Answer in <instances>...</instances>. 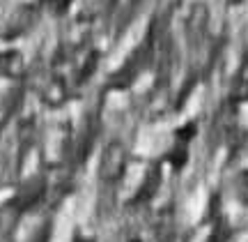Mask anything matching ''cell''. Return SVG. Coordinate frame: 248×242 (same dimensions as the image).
Masks as SVG:
<instances>
[{"instance_id": "cell-1", "label": "cell", "mask_w": 248, "mask_h": 242, "mask_svg": "<svg viewBox=\"0 0 248 242\" xmlns=\"http://www.w3.org/2000/svg\"><path fill=\"white\" fill-rule=\"evenodd\" d=\"M126 161H129V153H126L124 143L110 141L104 148L101 159H99V175H101V180L117 182L124 175V171H126Z\"/></svg>"}, {"instance_id": "cell-2", "label": "cell", "mask_w": 248, "mask_h": 242, "mask_svg": "<svg viewBox=\"0 0 248 242\" xmlns=\"http://www.w3.org/2000/svg\"><path fill=\"white\" fill-rule=\"evenodd\" d=\"M207 23H209V9L202 2H195L188 17H186V39L191 46H198L202 42L204 33H207Z\"/></svg>"}, {"instance_id": "cell-3", "label": "cell", "mask_w": 248, "mask_h": 242, "mask_svg": "<svg viewBox=\"0 0 248 242\" xmlns=\"http://www.w3.org/2000/svg\"><path fill=\"white\" fill-rule=\"evenodd\" d=\"M26 72V60H23V55L18 53V51H2L0 53V74L2 76H7V79H18V76H23Z\"/></svg>"}, {"instance_id": "cell-4", "label": "cell", "mask_w": 248, "mask_h": 242, "mask_svg": "<svg viewBox=\"0 0 248 242\" xmlns=\"http://www.w3.org/2000/svg\"><path fill=\"white\" fill-rule=\"evenodd\" d=\"M42 97L48 106H60L62 102L67 99V86H64V81L62 79H53L48 81L42 90Z\"/></svg>"}, {"instance_id": "cell-5", "label": "cell", "mask_w": 248, "mask_h": 242, "mask_svg": "<svg viewBox=\"0 0 248 242\" xmlns=\"http://www.w3.org/2000/svg\"><path fill=\"white\" fill-rule=\"evenodd\" d=\"M32 23V12H30V7H23V9H18L16 14L12 17V21H9V30H7V35H21L23 30H28V26Z\"/></svg>"}, {"instance_id": "cell-6", "label": "cell", "mask_w": 248, "mask_h": 242, "mask_svg": "<svg viewBox=\"0 0 248 242\" xmlns=\"http://www.w3.org/2000/svg\"><path fill=\"white\" fill-rule=\"evenodd\" d=\"M159 182H161V171L154 166V169L147 173V178H145V185L140 187V198H147L152 196L156 189H159Z\"/></svg>"}, {"instance_id": "cell-7", "label": "cell", "mask_w": 248, "mask_h": 242, "mask_svg": "<svg viewBox=\"0 0 248 242\" xmlns=\"http://www.w3.org/2000/svg\"><path fill=\"white\" fill-rule=\"evenodd\" d=\"M232 97L237 102H248V72H241L234 81V88H232Z\"/></svg>"}, {"instance_id": "cell-8", "label": "cell", "mask_w": 248, "mask_h": 242, "mask_svg": "<svg viewBox=\"0 0 248 242\" xmlns=\"http://www.w3.org/2000/svg\"><path fill=\"white\" fill-rule=\"evenodd\" d=\"M230 224L225 219H216V226H214V233H212V242H225L230 240Z\"/></svg>"}, {"instance_id": "cell-9", "label": "cell", "mask_w": 248, "mask_h": 242, "mask_svg": "<svg viewBox=\"0 0 248 242\" xmlns=\"http://www.w3.org/2000/svg\"><path fill=\"white\" fill-rule=\"evenodd\" d=\"M237 191H239V198L244 203H248V171H241L237 175Z\"/></svg>"}, {"instance_id": "cell-10", "label": "cell", "mask_w": 248, "mask_h": 242, "mask_svg": "<svg viewBox=\"0 0 248 242\" xmlns=\"http://www.w3.org/2000/svg\"><path fill=\"white\" fill-rule=\"evenodd\" d=\"M76 242H88V240H76Z\"/></svg>"}, {"instance_id": "cell-11", "label": "cell", "mask_w": 248, "mask_h": 242, "mask_svg": "<svg viewBox=\"0 0 248 242\" xmlns=\"http://www.w3.org/2000/svg\"><path fill=\"white\" fill-rule=\"evenodd\" d=\"M237 2H239V0H237Z\"/></svg>"}]
</instances>
